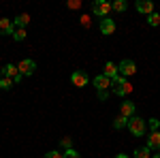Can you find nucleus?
Here are the masks:
<instances>
[{
  "label": "nucleus",
  "mask_w": 160,
  "mask_h": 158,
  "mask_svg": "<svg viewBox=\"0 0 160 158\" xmlns=\"http://www.w3.org/2000/svg\"><path fill=\"white\" fill-rule=\"evenodd\" d=\"M130 90H132V85L126 81V77H122V75H118L115 79H113V94L115 96H126V94H130Z\"/></svg>",
  "instance_id": "obj_1"
},
{
  "label": "nucleus",
  "mask_w": 160,
  "mask_h": 158,
  "mask_svg": "<svg viewBox=\"0 0 160 158\" xmlns=\"http://www.w3.org/2000/svg\"><path fill=\"white\" fill-rule=\"evenodd\" d=\"M128 130L135 135V137H143L145 135V130H148V124H145V120L143 118H130L128 120Z\"/></svg>",
  "instance_id": "obj_2"
},
{
  "label": "nucleus",
  "mask_w": 160,
  "mask_h": 158,
  "mask_svg": "<svg viewBox=\"0 0 160 158\" xmlns=\"http://www.w3.org/2000/svg\"><path fill=\"white\" fill-rule=\"evenodd\" d=\"M109 11H111V2L107 0H96L94 4H92V13L96 15V17H109Z\"/></svg>",
  "instance_id": "obj_3"
},
{
  "label": "nucleus",
  "mask_w": 160,
  "mask_h": 158,
  "mask_svg": "<svg viewBox=\"0 0 160 158\" xmlns=\"http://www.w3.org/2000/svg\"><path fill=\"white\" fill-rule=\"evenodd\" d=\"M17 71H19L22 77H30V75H34V71H37V62L32 60V58H26V60H22L17 64Z\"/></svg>",
  "instance_id": "obj_4"
},
{
  "label": "nucleus",
  "mask_w": 160,
  "mask_h": 158,
  "mask_svg": "<svg viewBox=\"0 0 160 158\" xmlns=\"http://www.w3.org/2000/svg\"><path fill=\"white\" fill-rule=\"evenodd\" d=\"M118 71H120L122 77H132V75L137 73V64L132 60H122L118 64Z\"/></svg>",
  "instance_id": "obj_5"
},
{
  "label": "nucleus",
  "mask_w": 160,
  "mask_h": 158,
  "mask_svg": "<svg viewBox=\"0 0 160 158\" xmlns=\"http://www.w3.org/2000/svg\"><path fill=\"white\" fill-rule=\"evenodd\" d=\"M92 84H94V88H96L98 92H107L111 85H113V81H111L107 75H98V77H94V79H92Z\"/></svg>",
  "instance_id": "obj_6"
},
{
  "label": "nucleus",
  "mask_w": 160,
  "mask_h": 158,
  "mask_svg": "<svg viewBox=\"0 0 160 158\" xmlns=\"http://www.w3.org/2000/svg\"><path fill=\"white\" fill-rule=\"evenodd\" d=\"M71 81H73L75 88H86V85L90 84V77H88V73H83V71H75V73L71 75Z\"/></svg>",
  "instance_id": "obj_7"
},
{
  "label": "nucleus",
  "mask_w": 160,
  "mask_h": 158,
  "mask_svg": "<svg viewBox=\"0 0 160 158\" xmlns=\"http://www.w3.org/2000/svg\"><path fill=\"white\" fill-rule=\"evenodd\" d=\"M98 28H100L102 34H113V32H115V22H113L111 17H102L100 24H98Z\"/></svg>",
  "instance_id": "obj_8"
},
{
  "label": "nucleus",
  "mask_w": 160,
  "mask_h": 158,
  "mask_svg": "<svg viewBox=\"0 0 160 158\" xmlns=\"http://www.w3.org/2000/svg\"><path fill=\"white\" fill-rule=\"evenodd\" d=\"M137 11L141 13V15H152V13H154V4H152V2H149V0H137Z\"/></svg>",
  "instance_id": "obj_9"
},
{
  "label": "nucleus",
  "mask_w": 160,
  "mask_h": 158,
  "mask_svg": "<svg viewBox=\"0 0 160 158\" xmlns=\"http://www.w3.org/2000/svg\"><path fill=\"white\" fill-rule=\"evenodd\" d=\"M135 111H137V107H135V103L132 100H126V103H122V109H120V115H124V118H135Z\"/></svg>",
  "instance_id": "obj_10"
},
{
  "label": "nucleus",
  "mask_w": 160,
  "mask_h": 158,
  "mask_svg": "<svg viewBox=\"0 0 160 158\" xmlns=\"http://www.w3.org/2000/svg\"><path fill=\"white\" fill-rule=\"evenodd\" d=\"M148 147H149V150H156V152H160V130L148 135Z\"/></svg>",
  "instance_id": "obj_11"
},
{
  "label": "nucleus",
  "mask_w": 160,
  "mask_h": 158,
  "mask_svg": "<svg viewBox=\"0 0 160 158\" xmlns=\"http://www.w3.org/2000/svg\"><path fill=\"white\" fill-rule=\"evenodd\" d=\"M13 32H15L13 22H11V19H7V17H2V19H0V34H11V37H13Z\"/></svg>",
  "instance_id": "obj_12"
},
{
  "label": "nucleus",
  "mask_w": 160,
  "mask_h": 158,
  "mask_svg": "<svg viewBox=\"0 0 160 158\" xmlns=\"http://www.w3.org/2000/svg\"><path fill=\"white\" fill-rule=\"evenodd\" d=\"M105 75H107V77H109L111 81H113V79H115V77L120 75V71H118V64L109 60L107 64H105Z\"/></svg>",
  "instance_id": "obj_13"
},
{
  "label": "nucleus",
  "mask_w": 160,
  "mask_h": 158,
  "mask_svg": "<svg viewBox=\"0 0 160 158\" xmlns=\"http://www.w3.org/2000/svg\"><path fill=\"white\" fill-rule=\"evenodd\" d=\"M30 24V15H17V17H15V19H13V26H15V28H26V26Z\"/></svg>",
  "instance_id": "obj_14"
},
{
  "label": "nucleus",
  "mask_w": 160,
  "mask_h": 158,
  "mask_svg": "<svg viewBox=\"0 0 160 158\" xmlns=\"http://www.w3.org/2000/svg\"><path fill=\"white\" fill-rule=\"evenodd\" d=\"M17 75H19V71H17L15 64H7V66L2 69V77H11V79H15Z\"/></svg>",
  "instance_id": "obj_15"
},
{
  "label": "nucleus",
  "mask_w": 160,
  "mask_h": 158,
  "mask_svg": "<svg viewBox=\"0 0 160 158\" xmlns=\"http://www.w3.org/2000/svg\"><path fill=\"white\" fill-rule=\"evenodd\" d=\"M124 126L128 128V118H124V115H118V118L113 120V128H115V130H122Z\"/></svg>",
  "instance_id": "obj_16"
},
{
  "label": "nucleus",
  "mask_w": 160,
  "mask_h": 158,
  "mask_svg": "<svg viewBox=\"0 0 160 158\" xmlns=\"http://www.w3.org/2000/svg\"><path fill=\"white\" fill-rule=\"evenodd\" d=\"M126 9H128V4H126V0H115V2H111V11L124 13Z\"/></svg>",
  "instance_id": "obj_17"
},
{
  "label": "nucleus",
  "mask_w": 160,
  "mask_h": 158,
  "mask_svg": "<svg viewBox=\"0 0 160 158\" xmlns=\"http://www.w3.org/2000/svg\"><path fill=\"white\" fill-rule=\"evenodd\" d=\"M149 152H152V150H149L148 145H145V147H137V150H135V158H149V156H152Z\"/></svg>",
  "instance_id": "obj_18"
},
{
  "label": "nucleus",
  "mask_w": 160,
  "mask_h": 158,
  "mask_svg": "<svg viewBox=\"0 0 160 158\" xmlns=\"http://www.w3.org/2000/svg\"><path fill=\"white\" fill-rule=\"evenodd\" d=\"M13 85H15V81H13L11 77H2L0 79V90H11Z\"/></svg>",
  "instance_id": "obj_19"
},
{
  "label": "nucleus",
  "mask_w": 160,
  "mask_h": 158,
  "mask_svg": "<svg viewBox=\"0 0 160 158\" xmlns=\"http://www.w3.org/2000/svg\"><path fill=\"white\" fill-rule=\"evenodd\" d=\"M13 38H15V41H24V38H26V28H15Z\"/></svg>",
  "instance_id": "obj_20"
},
{
  "label": "nucleus",
  "mask_w": 160,
  "mask_h": 158,
  "mask_svg": "<svg viewBox=\"0 0 160 158\" xmlns=\"http://www.w3.org/2000/svg\"><path fill=\"white\" fill-rule=\"evenodd\" d=\"M148 24L149 26H160V13H152L148 17Z\"/></svg>",
  "instance_id": "obj_21"
},
{
  "label": "nucleus",
  "mask_w": 160,
  "mask_h": 158,
  "mask_svg": "<svg viewBox=\"0 0 160 158\" xmlns=\"http://www.w3.org/2000/svg\"><path fill=\"white\" fill-rule=\"evenodd\" d=\"M62 154H64V158H81V156H79V152L73 150V147H71V150H64Z\"/></svg>",
  "instance_id": "obj_22"
},
{
  "label": "nucleus",
  "mask_w": 160,
  "mask_h": 158,
  "mask_svg": "<svg viewBox=\"0 0 160 158\" xmlns=\"http://www.w3.org/2000/svg\"><path fill=\"white\" fill-rule=\"evenodd\" d=\"M149 128H152V133H156V130H158L160 128V120H156V118H149Z\"/></svg>",
  "instance_id": "obj_23"
},
{
  "label": "nucleus",
  "mask_w": 160,
  "mask_h": 158,
  "mask_svg": "<svg viewBox=\"0 0 160 158\" xmlns=\"http://www.w3.org/2000/svg\"><path fill=\"white\" fill-rule=\"evenodd\" d=\"M43 158H64V154H62V152H58V150H51V152H47Z\"/></svg>",
  "instance_id": "obj_24"
},
{
  "label": "nucleus",
  "mask_w": 160,
  "mask_h": 158,
  "mask_svg": "<svg viewBox=\"0 0 160 158\" xmlns=\"http://www.w3.org/2000/svg\"><path fill=\"white\" fill-rule=\"evenodd\" d=\"M62 147H64V150H71V147H73V139H71V137H64V139H62V143H60Z\"/></svg>",
  "instance_id": "obj_25"
},
{
  "label": "nucleus",
  "mask_w": 160,
  "mask_h": 158,
  "mask_svg": "<svg viewBox=\"0 0 160 158\" xmlns=\"http://www.w3.org/2000/svg\"><path fill=\"white\" fill-rule=\"evenodd\" d=\"M66 7H68V9H79V7H81V0H68Z\"/></svg>",
  "instance_id": "obj_26"
},
{
  "label": "nucleus",
  "mask_w": 160,
  "mask_h": 158,
  "mask_svg": "<svg viewBox=\"0 0 160 158\" xmlns=\"http://www.w3.org/2000/svg\"><path fill=\"white\" fill-rule=\"evenodd\" d=\"M98 98L100 100H107V98H109V90H107V92H98Z\"/></svg>",
  "instance_id": "obj_27"
},
{
  "label": "nucleus",
  "mask_w": 160,
  "mask_h": 158,
  "mask_svg": "<svg viewBox=\"0 0 160 158\" xmlns=\"http://www.w3.org/2000/svg\"><path fill=\"white\" fill-rule=\"evenodd\" d=\"M81 24L86 26V28L90 26V15H83V17H81Z\"/></svg>",
  "instance_id": "obj_28"
},
{
  "label": "nucleus",
  "mask_w": 160,
  "mask_h": 158,
  "mask_svg": "<svg viewBox=\"0 0 160 158\" xmlns=\"http://www.w3.org/2000/svg\"><path fill=\"white\" fill-rule=\"evenodd\" d=\"M115 158H128V156H126V154H118Z\"/></svg>",
  "instance_id": "obj_29"
},
{
  "label": "nucleus",
  "mask_w": 160,
  "mask_h": 158,
  "mask_svg": "<svg viewBox=\"0 0 160 158\" xmlns=\"http://www.w3.org/2000/svg\"><path fill=\"white\" fill-rule=\"evenodd\" d=\"M152 158H160V152H158V154H152Z\"/></svg>",
  "instance_id": "obj_30"
},
{
  "label": "nucleus",
  "mask_w": 160,
  "mask_h": 158,
  "mask_svg": "<svg viewBox=\"0 0 160 158\" xmlns=\"http://www.w3.org/2000/svg\"><path fill=\"white\" fill-rule=\"evenodd\" d=\"M0 79H2V69H0Z\"/></svg>",
  "instance_id": "obj_31"
}]
</instances>
